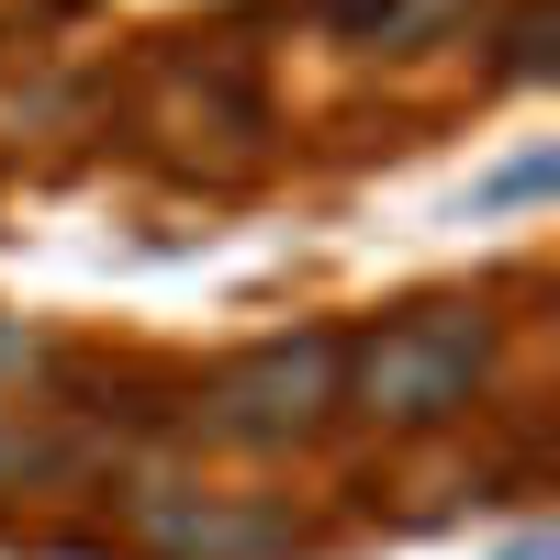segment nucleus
I'll return each instance as SVG.
<instances>
[{"instance_id":"f257e3e1","label":"nucleus","mask_w":560,"mask_h":560,"mask_svg":"<svg viewBox=\"0 0 560 560\" xmlns=\"http://www.w3.org/2000/svg\"><path fill=\"white\" fill-rule=\"evenodd\" d=\"M482 370H493V314H482V303H415V314L382 325V337L348 348L337 404L382 415V427H438V415L471 404Z\"/></svg>"},{"instance_id":"f03ea898","label":"nucleus","mask_w":560,"mask_h":560,"mask_svg":"<svg viewBox=\"0 0 560 560\" xmlns=\"http://www.w3.org/2000/svg\"><path fill=\"white\" fill-rule=\"evenodd\" d=\"M337 382H348V337H269L247 359H224L213 370V393H202V438L224 448H292L314 438L325 415H337Z\"/></svg>"},{"instance_id":"7ed1b4c3","label":"nucleus","mask_w":560,"mask_h":560,"mask_svg":"<svg viewBox=\"0 0 560 560\" xmlns=\"http://www.w3.org/2000/svg\"><path fill=\"white\" fill-rule=\"evenodd\" d=\"M147 538H158L168 560H236V549H269V538H280V516H213V504L158 493V504H147Z\"/></svg>"},{"instance_id":"20e7f679","label":"nucleus","mask_w":560,"mask_h":560,"mask_svg":"<svg viewBox=\"0 0 560 560\" xmlns=\"http://www.w3.org/2000/svg\"><path fill=\"white\" fill-rule=\"evenodd\" d=\"M337 12V34H370V45H415V34H438L459 0H325Z\"/></svg>"}]
</instances>
